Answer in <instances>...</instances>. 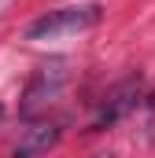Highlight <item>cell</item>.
I'll use <instances>...</instances> for the list:
<instances>
[{
    "label": "cell",
    "instance_id": "3",
    "mask_svg": "<svg viewBox=\"0 0 155 158\" xmlns=\"http://www.w3.org/2000/svg\"><path fill=\"white\" fill-rule=\"evenodd\" d=\"M67 85V63L63 59H55V63H48V66H41L33 81H30V88H26V103H22V114H33L41 110L44 103H52L55 96H59V88Z\"/></svg>",
    "mask_w": 155,
    "mask_h": 158
},
{
    "label": "cell",
    "instance_id": "1",
    "mask_svg": "<svg viewBox=\"0 0 155 158\" xmlns=\"http://www.w3.org/2000/svg\"><path fill=\"white\" fill-rule=\"evenodd\" d=\"M104 19V7L100 4H70V7H55V11H44L41 19H33L26 26V37L30 40H55V37H74L85 33L92 26H100Z\"/></svg>",
    "mask_w": 155,
    "mask_h": 158
},
{
    "label": "cell",
    "instance_id": "7",
    "mask_svg": "<svg viewBox=\"0 0 155 158\" xmlns=\"http://www.w3.org/2000/svg\"><path fill=\"white\" fill-rule=\"evenodd\" d=\"M96 158H111V155H96Z\"/></svg>",
    "mask_w": 155,
    "mask_h": 158
},
{
    "label": "cell",
    "instance_id": "6",
    "mask_svg": "<svg viewBox=\"0 0 155 158\" xmlns=\"http://www.w3.org/2000/svg\"><path fill=\"white\" fill-rule=\"evenodd\" d=\"M0 118H4V103H0Z\"/></svg>",
    "mask_w": 155,
    "mask_h": 158
},
{
    "label": "cell",
    "instance_id": "5",
    "mask_svg": "<svg viewBox=\"0 0 155 158\" xmlns=\"http://www.w3.org/2000/svg\"><path fill=\"white\" fill-rule=\"evenodd\" d=\"M148 136H152V143H155V96L148 99Z\"/></svg>",
    "mask_w": 155,
    "mask_h": 158
},
{
    "label": "cell",
    "instance_id": "4",
    "mask_svg": "<svg viewBox=\"0 0 155 158\" xmlns=\"http://www.w3.org/2000/svg\"><path fill=\"white\" fill-rule=\"evenodd\" d=\"M59 125H52V121H37V125H30L22 136H19V143L11 147V158H41L48 155L55 143H59Z\"/></svg>",
    "mask_w": 155,
    "mask_h": 158
},
{
    "label": "cell",
    "instance_id": "2",
    "mask_svg": "<svg viewBox=\"0 0 155 158\" xmlns=\"http://www.w3.org/2000/svg\"><path fill=\"white\" fill-rule=\"evenodd\" d=\"M140 92H144V88H140V77H126L122 85H115V88L104 96V107H100L96 121L89 125V132H104V129L118 125V121L140 103Z\"/></svg>",
    "mask_w": 155,
    "mask_h": 158
}]
</instances>
